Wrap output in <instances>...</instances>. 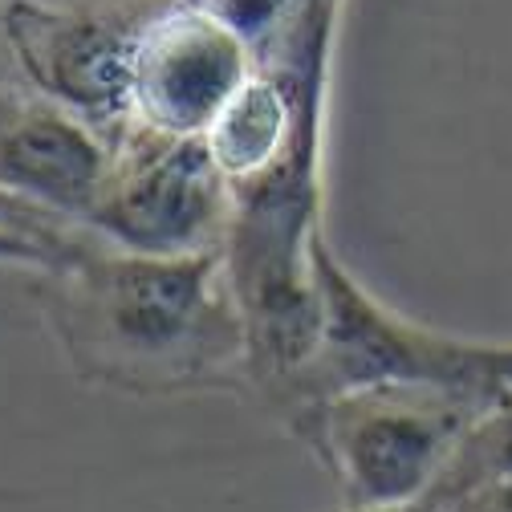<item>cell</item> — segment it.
I'll return each instance as SVG.
<instances>
[{"instance_id": "7", "label": "cell", "mask_w": 512, "mask_h": 512, "mask_svg": "<svg viewBox=\"0 0 512 512\" xmlns=\"http://www.w3.org/2000/svg\"><path fill=\"white\" fill-rule=\"evenodd\" d=\"M480 484H512V391L496 395L476 415V423L456 447L452 464H447L431 504H443Z\"/></svg>"}, {"instance_id": "4", "label": "cell", "mask_w": 512, "mask_h": 512, "mask_svg": "<svg viewBox=\"0 0 512 512\" xmlns=\"http://www.w3.org/2000/svg\"><path fill=\"white\" fill-rule=\"evenodd\" d=\"M232 208V183L204 139L131 126L110 147V171L86 228L122 252L200 256L224 248Z\"/></svg>"}, {"instance_id": "8", "label": "cell", "mask_w": 512, "mask_h": 512, "mask_svg": "<svg viewBox=\"0 0 512 512\" xmlns=\"http://www.w3.org/2000/svg\"><path fill=\"white\" fill-rule=\"evenodd\" d=\"M86 232L90 228L41 216L13 200H0V269H21L41 277L66 261Z\"/></svg>"}, {"instance_id": "1", "label": "cell", "mask_w": 512, "mask_h": 512, "mask_svg": "<svg viewBox=\"0 0 512 512\" xmlns=\"http://www.w3.org/2000/svg\"><path fill=\"white\" fill-rule=\"evenodd\" d=\"M33 301L78 382L131 399L248 391L244 317L224 248L139 256L86 232Z\"/></svg>"}, {"instance_id": "9", "label": "cell", "mask_w": 512, "mask_h": 512, "mask_svg": "<svg viewBox=\"0 0 512 512\" xmlns=\"http://www.w3.org/2000/svg\"><path fill=\"white\" fill-rule=\"evenodd\" d=\"M435 512H512V484H480L452 500L435 504Z\"/></svg>"}, {"instance_id": "10", "label": "cell", "mask_w": 512, "mask_h": 512, "mask_svg": "<svg viewBox=\"0 0 512 512\" xmlns=\"http://www.w3.org/2000/svg\"><path fill=\"white\" fill-rule=\"evenodd\" d=\"M342 512H435V504L423 500V504H407V508H342Z\"/></svg>"}, {"instance_id": "3", "label": "cell", "mask_w": 512, "mask_h": 512, "mask_svg": "<svg viewBox=\"0 0 512 512\" xmlns=\"http://www.w3.org/2000/svg\"><path fill=\"white\" fill-rule=\"evenodd\" d=\"M175 0H0V61L114 147L147 29Z\"/></svg>"}, {"instance_id": "6", "label": "cell", "mask_w": 512, "mask_h": 512, "mask_svg": "<svg viewBox=\"0 0 512 512\" xmlns=\"http://www.w3.org/2000/svg\"><path fill=\"white\" fill-rule=\"evenodd\" d=\"M110 171V143L0 61V200L86 228Z\"/></svg>"}, {"instance_id": "2", "label": "cell", "mask_w": 512, "mask_h": 512, "mask_svg": "<svg viewBox=\"0 0 512 512\" xmlns=\"http://www.w3.org/2000/svg\"><path fill=\"white\" fill-rule=\"evenodd\" d=\"M488 403L443 387H362L305 407L285 427L330 472L346 508H407L435 496Z\"/></svg>"}, {"instance_id": "5", "label": "cell", "mask_w": 512, "mask_h": 512, "mask_svg": "<svg viewBox=\"0 0 512 512\" xmlns=\"http://www.w3.org/2000/svg\"><path fill=\"white\" fill-rule=\"evenodd\" d=\"M252 70V45L216 9L175 0L147 29L135 61V126L171 139H204Z\"/></svg>"}]
</instances>
